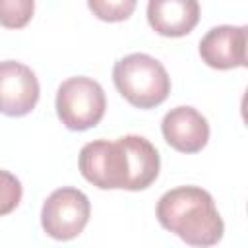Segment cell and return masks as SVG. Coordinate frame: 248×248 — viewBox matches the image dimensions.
<instances>
[{"mask_svg": "<svg viewBox=\"0 0 248 248\" xmlns=\"http://www.w3.org/2000/svg\"><path fill=\"white\" fill-rule=\"evenodd\" d=\"M41 89L35 72L16 60L0 62V112L6 116H25L29 114L37 101Z\"/></svg>", "mask_w": 248, "mask_h": 248, "instance_id": "obj_6", "label": "cell"}, {"mask_svg": "<svg viewBox=\"0 0 248 248\" xmlns=\"http://www.w3.org/2000/svg\"><path fill=\"white\" fill-rule=\"evenodd\" d=\"M21 182L8 170L0 169V217L12 213L21 202Z\"/></svg>", "mask_w": 248, "mask_h": 248, "instance_id": "obj_13", "label": "cell"}, {"mask_svg": "<svg viewBox=\"0 0 248 248\" xmlns=\"http://www.w3.org/2000/svg\"><path fill=\"white\" fill-rule=\"evenodd\" d=\"M155 213L163 229L190 246H213L225 232L211 194L200 186H178L165 192Z\"/></svg>", "mask_w": 248, "mask_h": 248, "instance_id": "obj_1", "label": "cell"}, {"mask_svg": "<svg viewBox=\"0 0 248 248\" xmlns=\"http://www.w3.org/2000/svg\"><path fill=\"white\" fill-rule=\"evenodd\" d=\"M112 81L118 93L136 108L159 107L170 93V78L165 66L143 52L120 58L114 64Z\"/></svg>", "mask_w": 248, "mask_h": 248, "instance_id": "obj_2", "label": "cell"}, {"mask_svg": "<svg viewBox=\"0 0 248 248\" xmlns=\"http://www.w3.org/2000/svg\"><path fill=\"white\" fill-rule=\"evenodd\" d=\"M35 12V0H0V25L6 29L25 27Z\"/></svg>", "mask_w": 248, "mask_h": 248, "instance_id": "obj_11", "label": "cell"}, {"mask_svg": "<svg viewBox=\"0 0 248 248\" xmlns=\"http://www.w3.org/2000/svg\"><path fill=\"white\" fill-rule=\"evenodd\" d=\"M89 198L72 186L54 190L43 203L41 225L43 231L56 240H72L79 236L89 221Z\"/></svg>", "mask_w": 248, "mask_h": 248, "instance_id": "obj_5", "label": "cell"}, {"mask_svg": "<svg viewBox=\"0 0 248 248\" xmlns=\"http://www.w3.org/2000/svg\"><path fill=\"white\" fill-rule=\"evenodd\" d=\"M107 108V97L99 81L85 76L68 78L56 93V112L68 130L83 132L97 126Z\"/></svg>", "mask_w": 248, "mask_h": 248, "instance_id": "obj_4", "label": "cell"}, {"mask_svg": "<svg viewBox=\"0 0 248 248\" xmlns=\"http://www.w3.org/2000/svg\"><path fill=\"white\" fill-rule=\"evenodd\" d=\"M138 0H87L89 10L103 21H124L136 10Z\"/></svg>", "mask_w": 248, "mask_h": 248, "instance_id": "obj_12", "label": "cell"}, {"mask_svg": "<svg viewBox=\"0 0 248 248\" xmlns=\"http://www.w3.org/2000/svg\"><path fill=\"white\" fill-rule=\"evenodd\" d=\"M147 21L163 37H184L200 21L198 0H149Z\"/></svg>", "mask_w": 248, "mask_h": 248, "instance_id": "obj_9", "label": "cell"}, {"mask_svg": "<svg viewBox=\"0 0 248 248\" xmlns=\"http://www.w3.org/2000/svg\"><path fill=\"white\" fill-rule=\"evenodd\" d=\"M122 141L130 155V169H132L130 190L136 192L149 188L159 176V167H161V159L155 145L143 136H134V134L122 136Z\"/></svg>", "mask_w": 248, "mask_h": 248, "instance_id": "obj_10", "label": "cell"}, {"mask_svg": "<svg viewBox=\"0 0 248 248\" xmlns=\"http://www.w3.org/2000/svg\"><path fill=\"white\" fill-rule=\"evenodd\" d=\"M202 60L215 70L246 66V25H219L200 41Z\"/></svg>", "mask_w": 248, "mask_h": 248, "instance_id": "obj_7", "label": "cell"}, {"mask_svg": "<svg viewBox=\"0 0 248 248\" xmlns=\"http://www.w3.org/2000/svg\"><path fill=\"white\" fill-rule=\"evenodd\" d=\"M78 165L83 178L101 190H130V155L122 138L116 141L95 140L85 143Z\"/></svg>", "mask_w": 248, "mask_h": 248, "instance_id": "obj_3", "label": "cell"}, {"mask_svg": "<svg viewBox=\"0 0 248 248\" xmlns=\"http://www.w3.org/2000/svg\"><path fill=\"white\" fill-rule=\"evenodd\" d=\"M165 141L180 153H198L209 140V124L194 107L170 108L161 122Z\"/></svg>", "mask_w": 248, "mask_h": 248, "instance_id": "obj_8", "label": "cell"}]
</instances>
